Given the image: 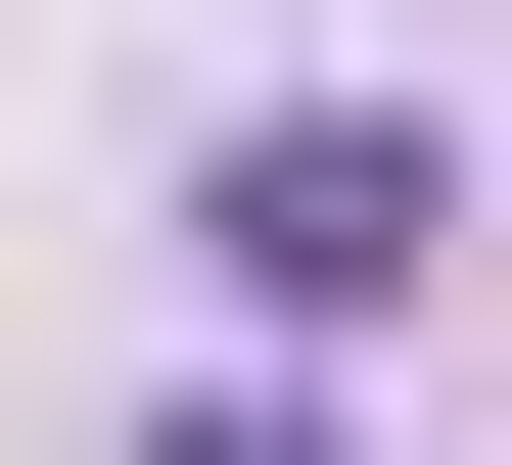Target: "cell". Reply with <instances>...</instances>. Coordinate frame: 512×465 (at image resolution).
<instances>
[{
	"label": "cell",
	"mask_w": 512,
	"mask_h": 465,
	"mask_svg": "<svg viewBox=\"0 0 512 465\" xmlns=\"http://www.w3.org/2000/svg\"><path fill=\"white\" fill-rule=\"evenodd\" d=\"M187 279H233L280 372H326V326H419V279H466V140H373V93H280V140L187 186Z\"/></svg>",
	"instance_id": "1"
},
{
	"label": "cell",
	"mask_w": 512,
	"mask_h": 465,
	"mask_svg": "<svg viewBox=\"0 0 512 465\" xmlns=\"http://www.w3.org/2000/svg\"><path fill=\"white\" fill-rule=\"evenodd\" d=\"M140 465H326V419H280V372H233V419H140Z\"/></svg>",
	"instance_id": "2"
}]
</instances>
